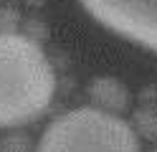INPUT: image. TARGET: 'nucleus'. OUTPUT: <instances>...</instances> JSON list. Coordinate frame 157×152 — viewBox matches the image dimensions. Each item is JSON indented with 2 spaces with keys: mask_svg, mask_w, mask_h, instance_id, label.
<instances>
[{
  "mask_svg": "<svg viewBox=\"0 0 157 152\" xmlns=\"http://www.w3.org/2000/svg\"><path fill=\"white\" fill-rule=\"evenodd\" d=\"M53 91L56 76L43 48L28 36L0 33V127L38 119Z\"/></svg>",
  "mask_w": 157,
  "mask_h": 152,
  "instance_id": "nucleus-1",
  "label": "nucleus"
},
{
  "mask_svg": "<svg viewBox=\"0 0 157 152\" xmlns=\"http://www.w3.org/2000/svg\"><path fill=\"white\" fill-rule=\"evenodd\" d=\"M36 152H140V139L117 114L86 107L53 119Z\"/></svg>",
  "mask_w": 157,
  "mask_h": 152,
  "instance_id": "nucleus-2",
  "label": "nucleus"
},
{
  "mask_svg": "<svg viewBox=\"0 0 157 152\" xmlns=\"http://www.w3.org/2000/svg\"><path fill=\"white\" fill-rule=\"evenodd\" d=\"M104 28L157 53V0H81Z\"/></svg>",
  "mask_w": 157,
  "mask_h": 152,
  "instance_id": "nucleus-3",
  "label": "nucleus"
},
{
  "mask_svg": "<svg viewBox=\"0 0 157 152\" xmlns=\"http://www.w3.org/2000/svg\"><path fill=\"white\" fill-rule=\"evenodd\" d=\"M91 96H94V101L99 107L112 109V111H119V109L127 107V91H124V86L119 84V81H114V79H99V81H94Z\"/></svg>",
  "mask_w": 157,
  "mask_h": 152,
  "instance_id": "nucleus-4",
  "label": "nucleus"
},
{
  "mask_svg": "<svg viewBox=\"0 0 157 152\" xmlns=\"http://www.w3.org/2000/svg\"><path fill=\"white\" fill-rule=\"evenodd\" d=\"M155 152H157V150H155Z\"/></svg>",
  "mask_w": 157,
  "mask_h": 152,
  "instance_id": "nucleus-5",
  "label": "nucleus"
}]
</instances>
